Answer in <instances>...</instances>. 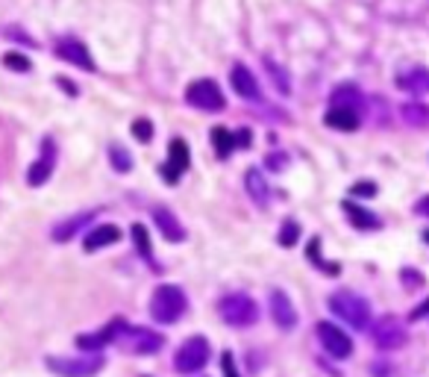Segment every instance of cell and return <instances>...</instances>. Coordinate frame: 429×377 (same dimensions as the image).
I'll use <instances>...</instances> for the list:
<instances>
[{
	"label": "cell",
	"instance_id": "6da1fadb",
	"mask_svg": "<svg viewBox=\"0 0 429 377\" xmlns=\"http://www.w3.org/2000/svg\"><path fill=\"white\" fill-rule=\"evenodd\" d=\"M186 292L179 289V286H171V283H165L153 292V298H151V316L159 321V324H174L179 316L186 313Z\"/></svg>",
	"mask_w": 429,
	"mask_h": 377
},
{
	"label": "cell",
	"instance_id": "7a4b0ae2",
	"mask_svg": "<svg viewBox=\"0 0 429 377\" xmlns=\"http://www.w3.org/2000/svg\"><path fill=\"white\" fill-rule=\"evenodd\" d=\"M329 307H333L335 316H341L350 327H356V330H365L371 324V304L356 292L344 289V292L329 295Z\"/></svg>",
	"mask_w": 429,
	"mask_h": 377
},
{
	"label": "cell",
	"instance_id": "3957f363",
	"mask_svg": "<svg viewBox=\"0 0 429 377\" xmlns=\"http://www.w3.org/2000/svg\"><path fill=\"white\" fill-rule=\"evenodd\" d=\"M218 316L229 324V327H250L259 321V304L250 298V295H226L218 304Z\"/></svg>",
	"mask_w": 429,
	"mask_h": 377
},
{
	"label": "cell",
	"instance_id": "277c9868",
	"mask_svg": "<svg viewBox=\"0 0 429 377\" xmlns=\"http://www.w3.org/2000/svg\"><path fill=\"white\" fill-rule=\"evenodd\" d=\"M106 359L101 354H89V357H47L44 366L59 377H94L103 369Z\"/></svg>",
	"mask_w": 429,
	"mask_h": 377
},
{
	"label": "cell",
	"instance_id": "5b68a950",
	"mask_svg": "<svg viewBox=\"0 0 429 377\" xmlns=\"http://www.w3.org/2000/svg\"><path fill=\"white\" fill-rule=\"evenodd\" d=\"M209 357H212V348H209V342L203 336H191L186 339L183 345H179V351L174 354V369L179 374H194V371H200L206 363H209Z\"/></svg>",
	"mask_w": 429,
	"mask_h": 377
},
{
	"label": "cell",
	"instance_id": "8992f818",
	"mask_svg": "<svg viewBox=\"0 0 429 377\" xmlns=\"http://www.w3.org/2000/svg\"><path fill=\"white\" fill-rule=\"evenodd\" d=\"M186 101L197 109H203V112H221L224 104H226L214 80H194V83H188Z\"/></svg>",
	"mask_w": 429,
	"mask_h": 377
},
{
	"label": "cell",
	"instance_id": "52a82bcc",
	"mask_svg": "<svg viewBox=\"0 0 429 377\" xmlns=\"http://www.w3.org/2000/svg\"><path fill=\"white\" fill-rule=\"evenodd\" d=\"M406 327L397 316H385V319H379L373 324V342H376V348H383V351H397L406 345Z\"/></svg>",
	"mask_w": 429,
	"mask_h": 377
},
{
	"label": "cell",
	"instance_id": "ba28073f",
	"mask_svg": "<svg viewBox=\"0 0 429 377\" xmlns=\"http://www.w3.org/2000/svg\"><path fill=\"white\" fill-rule=\"evenodd\" d=\"M318 336H321V345L329 357H335V359H347L353 354V339L341 330V327L335 324H329V321H321L318 324Z\"/></svg>",
	"mask_w": 429,
	"mask_h": 377
},
{
	"label": "cell",
	"instance_id": "9c48e42d",
	"mask_svg": "<svg viewBox=\"0 0 429 377\" xmlns=\"http://www.w3.org/2000/svg\"><path fill=\"white\" fill-rule=\"evenodd\" d=\"M127 333V321L124 319H115L109 327H103L101 333H91V336H77V345L89 354H101V348H106L109 342H115L118 336Z\"/></svg>",
	"mask_w": 429,
	"mask_h": 377
},
{
	"label": "cell",
	"instance_id": "30bf717a",
	"mask_svg": "<svg viewBox=\"0 0 429 377\" xmlns=\"http://www.w3.org/2000/svg\"><path fill=\"white\" fill-rule=\"evenodd\" d=\"M271 316H274V324L279 330H294L297 327V309L283 289L271 292Z\"/></svg>",
	"mask_w": 429,
	"mask_h": 377
},
{
	"label": "cell",
	"instance_id": "8fae6325",
	"mask_svg": "<svg viewBox=\"0 0 429 377\" xmlns=\"http://www.w3.org/2000/svg\"><path fill=\"white\" fill-rule=\"evenodd\" d=\"M118 242H121V227L97 224L86 233V239H82V248H86V254H94V251H103L109 245H118Z\"/></svg>",
	"mask_w": 429,
	"mask_h": 377
},
{
	"label": "cell",
	"instance_id": "7c38bea8",
	"mask_svg": "<svg viewBox=\"0 0 429 377\" xmlns=\"http://www.w3.org/2000/svg\"><path fill=\"white\" fill-rule=\"evenodd\" d=\"M229 83H233L236 94L244 97V101H256V97H259V83H256V77H253V71L247 68V65H241V62L233 65V71H229Z\"/></svg>",
	"mask_w": 429,
	"mask_h": 377
},
{
	"label": "cell",
	"instance_id": "4fadbf2b",
	"mask_svg": "<svg viewBox=\"0 0 429 377\" xmlns=\"http://www.w3.org/2000/svg\"><path fill=\"white\" fill-rule=\"evenodd\" d=\"M56 54L65 59V62H71V65H79V68H86V71H94V62L89 56V47L77 42V39H59L56 42Z\"/></svg>",
	"mask_w": 429,
	"mask_h": 377
},
{
	"label": "cell",
	"instance_id": "5bb4252c",
	"mask_svg": "<svg viewBox=\"0 0 429 377\" xmlns=\"http://www.w3.org/2000/svg\"><path fill=\"white\" fill-rule=\"evenodd\" d=\"M188 166H191V156H188L186 142H183V139H174V142H171V151H168V168H165L162 174L174 183V180H179V174H183Z\"/></svg>",
	"mask_w": 429,
	"mask_h": 377
},
{
	"label": "cell",
	"instance_id": "9a60e30c",
	"mask_svg": "<svg viewBox=\"0 0 429 377\" xmlns=\"http://www.w3.org/2000/svg\"><path fill=\"white\" fill-rule=\"evenodd\" d=\"M333 106L335 109H350V112H356V116H365V97H361V92L350 83H344L333 92Z\"/></svg>",
	"mask_w": 429,
	"mask_h": 377
},
{
	"label": "cell",
	"instance_id": "2e32d148",
	"mask_svg": "<svg viewBox=\"0 0 429 377\" xmlns=\"http://www.w3.org/2000/svg\"><path fill=\"white\" fill-rule=\"evenodd\" d=\"M129 336V351L133 354H156L162 348V336L153 333V330H141V327H133V330H127Z\"/></svg>",
	"mask_w": 429,
	"mask_h": 377
},
{
	"label": "cell",
	"instance_id": "e0dca14e",
	"mask_svg": "<svg viewBox=\"0 0 429 377\" xmlns=\"http://www.w3.org/2000/svg\"><path fill=\"white\" fill-rule=\"evenodd\" d=\"M51 171H53V144H51V139H44V156L36 159V162L30 166V171H27V183H30V186H41V183H47Z\"/></svg>",
	"mask_w": 429,
	"mask_h": 377
},
{
	"label": "cell",
	"instance_id": "ac0fdd59",
	"mask_svg": "<svg viewBox=\"0 0 429 377\" xmlns=\"http://www.w3.org/2000/svg\"><path fill=\"white\" fill-rule=\"evenodd\" d=\"M153 218H156V224H159L162 236L168 239V242H183V239H186V227L177 221V216H174L171 209L156 206V209H153Z\"/></svg>",
	"mask_w": 429,
	"mask_h": 377
},
{
	"label": "cell",
	"instance_id": "d6986e66",
	"mask_svg": "<svg viewBox=\"0 0 429 377\" xmlns=\"http://www.w3.org/2000/svg\"><path fill=\"white\" fill-rule=\"evenodd\" d=\"M94 218V212L89 209V212H79V216H71V218H65V221H59L56 227H53V239L56 242H68L71 236H77L82 227H86L89 221Z\"/></svg>",
	"mask_w": 429,
	"mask_h": 377
},
{
	"label": "cell",
	"instance_id": "ffe728a7",
	"mask_svg": "<svg viewBox=\"0 0 429 377\" xmlns=\"http://www.w3.org/2000/svg\"><path fill=\"white\" fill-rule=\"evenodd\" d=\"M244 186H247V194L253 198V204L268 206V201H271V189H268V183H265V177H262V171H256V168L247 171Z\"/></svg>",
	"mask_w": 429,
	"mask_h": 377
},
{
	"label": "cell",
	"instance_id": "44dd1931",
	"mask_svg": "<svg viewBox=\"0 0 429 377\" xmlns=\"http://www.w3.org/2000/svg\"><path fill=\"white\" fill-rule=\"evenodd\" d=\"M397 86L411 94H426L429 92V68H411L397 77Z\"/></svg>",
	"mask_w": 429,
	"mask_h": 377
},
{
	"label": "cell",
	"instance_id": "7402d4cb",
	"mask_svg": "<svg viewBox=\"0 0 429 377\" xmlns=\"http://www.w3.org/2000/svg\"><path fill=\"white\" fill-rule=\"evenodd\" d=\"M324 121H326V127L350 133V130H359L361 116H356V112H350V109H335V106H329V112H326V118H324Z\"/></svg>",
	"mask_w": 429,
	"mask_h": 377
},
{
	"label": "cell",
	"instance_id": "603a6c76",
	"mask_svg": "<svg viewBox=\"0 0 429 377\" xmlns=\"http://www.w3.org/2000/svg\"><path fill=\"white\" fill-rule=\"evenodd\" d=\"M344 212H347V221L356 227V230H376L379 227V218L373 216L371 209H365V206H356V204H344Z\"/></svg>",
	"mask_w": 429,
	"mask_h": 377
},
{
	"label": "cell",
	"instance_id": "cb8c5ba5",
	"mask_svg": "<svg viewBox=\"0 0 429 377\" xmlns=\"http://www.w3.org/2000/svg\"><path fill=\"white\" fill-rule=\"evenodd\" d=\"M133 242H136V248H139V254L144 257L147 266H151L153 271H159V262H156L153 245H151V236H147V230H144V224H133Z\"/></svg>",
	"mask_w": 429,
	"mask_h": 377
},
{
	"label": "cell",
	"instance_id": "d4e9b609",
	"mask_svg": "<svg viewBox=\"0 0 429 377\" xmlns=\"http://www.w3.org/2000/svg\"><path fill=\"white\" fill-rule=\"evenodd\" d=\"M212 144H214V154L218 156H229L233 154V147H236V136L229 133L226 127H214L212 130Z\"/></svg>",
	"mask_w": 429,
	"mask_h": 377
},
{
	"label": "cell",
	"instance_id": "484cf974",
	"mask_svg": "<svg viewBox=\"0 0 429 377\" xmlns=\"http://www.w3.org/2000/svg\"><path fill=\"white\" fill-rule=\"evenodd\" d=\"M403 121L411 127H429V106H423V104L403 106Z\"/></svg>",
	"mask_w": 429,
	"mask_h": 377
},
{
	"label": "cell",
	"instance_id": "4316f807",
	"mask_svg": "<svg viewBox=\"0 0 429 377\" xmlns=\"http://www.w3.org/2000/svg\"><path fill=\"white\" fill-rule=\"evenodd\" d=\"M265 68H268V77L274 80V86H276V92L279 94H288L291 92V80H288V74L279 68V65L274 62V59H265Z\"/></svg>",
	"mask_w": 429,
	"mask_h": 377
},
{
	"label": "cell",
	"instance_id": "83f0119b",
	"mask_svg": "<svg viewBox=\"0 0 429 377\" xmlns=\"http://www.w3.org/2000/svg\"><path fill=\"white\" fill-rule=\"evenodd\" d=\"M109 156H112V166H115V171L127 174L129 168H133V156H129L127 147H121V144H112V147H109Z\"/></svg>",
	"mask_w": 429,
	"mask_h": 377
},
{
	"label": "cell",
	"instance_id": "f1b7e54d",
	"mask_svg": "<svg viewBox=\"0 0 429 377\" xmlns=\"http://www.w3.org/2000/svg\"><path fill=\"white\" fill-rule=\"evenodd\" d=\"M306 257H309L312 266H318L324 274H338V266H326V262H324V257H321V239H312V242H309Z\"/></svg>",
	"mask_w": 429,
	"mask_h": 377
},
{
	"label": "cell",
	"instance_id": "f546056e",
	"mask_svg": "<svg viewBox=\"0 0 429 377\" xmlns=\"http://www.w3.org/2000/svg\"><path fill=\"white\" fill-rule=\"evenodd\" d=\"M297 236H300V224H297V221H286L283 230H279V245H286V248H294V245H297Z\"/></svg>",
	"mask_w": 429,
	"mask_h": 377
},
{
	"label": "cell",
	"instance_id": "4dcf8cb0",
	"mask_svg": "<svg viewBox=\"0 0 429 377\" xmlns=\"http://www.w3.org/2000/svg\"><path fill=\"white\" fill-rule=\"evenodd\" d=\"M133 136H136L139 142L147 144V142L153 139V124L147 121V118H136V121H133Z\"/></svg>",
	"mask_w": 429,
	"mask_h": 377
},
{
	"label": "cell",
	"instance_id": "1f68e13d",
	"mask_svg": "<svg viewBox=\"0 0 429 377\" xmlns=\"http://www.w3.org/2000/svg\"><path fill=\"white\" fill-rule=\"evenodd\" d=\"M4 62L9 65V68H15V71H30L32 68V62L27 56H18V54H6Z\"/></svg>",
	"mask_w": 429,
	"mask_h": 377
},
{
	"label": "cell",
	"instance_id": "d6a6232c",
	"mask_svg": "<svg viewBox=\"0 0 429 377\" xmlns=\"http://www.w3.org/2000/svg\"><path fill=\"white\" fill-rule=\"evenodd\" d=\"M356 198H373L376 194V183H371V180H361V183H353V189H350Z\"/></svg>",
	"mask_w": 429,
	"mask_h": 377
},
{
	"label": "cell",
	"instance_id": "836d02e7",
	"mask_svg": "<svg viewBox=\"0 0 429 377\" xmlns=\"http://www.w3.org/2000/svg\"><path fill=\"white\" fill-rule=\"evenodd\" d=\"M400 280H406V286H409V289H415V286H421V283H423V277H421L418 271H411V268H403V271H400Z\"/></svg>",
	"mask_w": 429,
	"mask_h": 377
},
{
	"label": "cell",
	"instance_id": "e575fe53",
	"mask_svg": "<svg viewBox=\"0 0 429 377\" xmlns=\"http://www.w3.org/2000/svg\"><path fill=\"white\" fill-rule=\"evenodd\" d=\"M221 366H224V377H238V371H236V359H233V354H229V351H224Z\"/></svg>",
	"mask_w": 429,
	"mask_h": 377
},
{
	"label": "cell",
	"instance_id": "d590c367",
	"mask_svg": "<svg viewBox=\"0 0 429 377\" xmlns=\"http://www.w3.org/2000/svg\"><path fill=\"white\" fill-rule=\"evenodd\" d=\"M286 162H288V156H286V154H271V156H268V168L279 171V168L286 166Z\"/></svg>",
	"mask_w": 429,
	"mask_h": 377
},
{
	"label": "cell",
	"instance_id": "8d00e7d4",
	"mask_svg": "<svg viewBox=\"0 0 429 377\" xmlns=\"http://www.w3.org/2000/svg\"><path fill=\"white\" fill-rule=\"evenodd\" d=\"M426 316H429V298H426L423 304H418L415 309H411V316H409V319H411V321H418V319H426Z\"/></svg>",
	"mask_w": 429,
	"mask_h": 377
},
{
	"label": "cell",
	"instance_id": "74e56055",
	"mask_svg": "<svg viewBox=\"0 0 429 377\" xmlns=\"http://www.w3.org/2000/svg\"><path fill=\"white\" fill-rule=\"evenodd\" d=\"M236 144H241V147H250V130H241V133L236 136Z\"/></svg>",
	"mask_w": 429,
	"mask_h": 377
},
{
	"label": "cell",
	"instance_id": "f35d334b",
	"mask_svg": "<svg viewBox=\"0 0 429 377\" xmlns=\"http://www.w3.org/2000/svg\"><path fill=\"white\" fill-rule=\"evenodd\" d=\"M418 216H429V198L418 201Z\"/></svg>",
	"mask_w": 429,
	"mask_h": 377
},
{
	"label": "cell",
	"instance_id": "ab89813d",
	"mask_svg": "<svg viewBox=\"0 0 429 377\" xmlns=\"http://www.w3.org/2000/svg\"><path fill=\"white\" fill-rule=\"evenodd\" d=\"M59 86H62V89H68L71 94H77V86H71V83H68V80H59Z\"/></svg>",
	"mask_w": 429,
	"mask_h": 377
}]
</instances>
